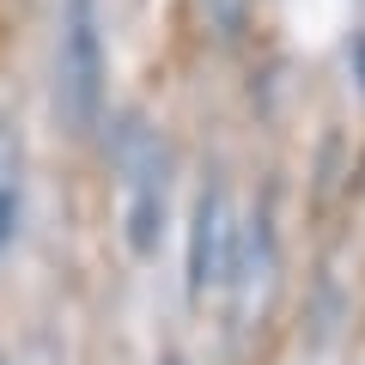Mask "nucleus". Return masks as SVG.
Listing matches in <instances>:
<instances>
[{
	"label": "nucleus",
	"instance_id": "f03ea898",
	"mask_svg": "<svg viewBox=\"0 0 365 365\" xmlns=\"http://www.w3.org/2000/svg\"><path fill=\"white\" fill-rule=\"evenodd\" d=\"M189 274H195V292H220L237 274V213H232V195H225V189L201 195V207H195Z\"/></svg>",
	"mask_w": 365,
	"mask_h": 365
},
{
	"label": "nucleus",
	"instance_id": "7ed1b4c3",
	"mask_svg": "<svg viewBox=\"0 0 365 365\" xmlns=\"http://www.w3.org/2000/svg\"><path fill=\"white\" fill-rule=\"evenodd\" d=\"M19 225V146L0 134V244L13 237Z\"/></svg>",
	"mask_w": 365,
	"mask_h": 365
},
{
	"label": "nucleus",
	"instance_id": "f257e3e1",
	"mask_svg": "<svg viewBox=\"0 0 365 365\" xmlns=\"http://www.w3.org/2000/svg\"><path fill=\"white\" fill-rule=\"evenodd\" d=\"M98 79H104V55H98L91 0H67L61 49H55V104L73 128H91V116H98Z\"/></svg>",
	"mask_w": 365,
	"mask_h": 365
}]
</instances>
